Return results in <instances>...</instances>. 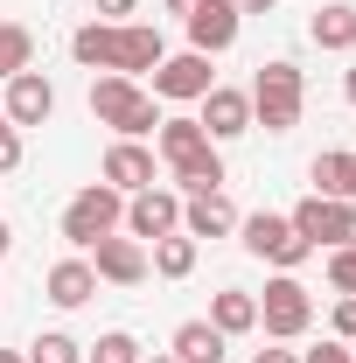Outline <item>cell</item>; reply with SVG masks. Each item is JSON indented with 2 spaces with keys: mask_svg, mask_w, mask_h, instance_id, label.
<instances>
[{
  "mask_svg": "<svg viewBox=\"0 0 356 363\" xmlns=\"http://www.w3.org/2000/svg\"><path fill=\"white\" fill-rule=\"evenodd\" d=\"M182 230L203 245V238H230L238 230V210H230V196L223 189H203V196H182Z\"/></svg>",
  "mask_w": 356,
  "mask_h": 363,
  "instance_id": "obj_15",
  "label": "cell"
},
{
  "mask_svg": "<svg viewBox=\"0 0 356 363\" xmlns=\"http://www.w3.org/2000/svg\"><path fill=\"white\" fill-rule=\"evenodd\" d=\"M189 7H196V0H168V14H189Z\"/></svg>",
  "mask_w": 356,
  "mask_h": 363,
  "instance_id": "obj_34",
  "label": "cell"
},
{
  "mask_svg": "<svg viewBox=\"0 0 356 363\" xmlns=\"http://www.w3.org/2000/svg\"><path fill=\"white\" fill-rule=\"evenodd\" d=\"M70 56L84 63V70H112V77H147L168 43H161V28L154 21H84L77 35H70Z\"/></svg>",
  "mask_w": 356,
  "mask_h": 363,
  "instance_id": "obj_1",
  "label": "cell"
},
{
  "mask_svg": "<svg viewBox=\"0 0 356 363\" xmlns=\"http://www.w3.org/2000/svg\"><path fill=\"white\" fill-rule=\"evenodd\" d=\"M252 126H266V133H294L301 126V105H308V77L287 63V56H272L259 63V77H252Z\"/></svg>",
  "mask_w": 356,
  "mask_h": 363,
  "instance_id": "obj_3",
  "label": "cell"
},
{
  "mask_svg": "<svg viewBox=\"0 0 356 363\" xmlns=\"http://www.w3.org/2000/svg\"><path fill=\"white\" fill-rule=\"evenodd\" d=\"M196 238L189 230H168V238H154V259H147V272H161V279H189L196 272Z\"/></svg>",
  "mask_w": 356,
  "mask_h": 363,
  "instance_id": "obj_21",
  "label": "cell"
},
{
  "mask_svg": "<svg viewBox=\"0 0 356 363\" xmlns=\"http://www.w3.org/2000/svg\"><path fill=\"white\" fill-rule=\"evenodd\" d=\"M7 252H14V224L0 217V259H7Z\"/></svg>",
  "mask_w": 356,
  "mask_h": 363,
  "instance_id": "obj_32",
  "label": "cell"
},
{
  "mask_svg": "<svg viewBox=\"0 0 356 363\" xmlns=\"http://www.w3.org/2000/svg\"><path fill=\"white\" fill-rule=\"evenodd\" d=\"M308 35H314V49H356V7L350 0H328V7H314V21H308Z\"/></svg>",
  "mask_w": 356,
  "mask_h": 363,
  "instance_id": "obj_18",
  "label": "cell"
},
{
  "mask_svg": "<svg viewBox=\"0 0 356 363\" xmlns=\"http://www.w3.org/2000/svg\"><path fill=\"white\" fill-rule=\"evenodd\" d=\"M98 182H105V189H119V196L154 189V147H140V140H112V147H105V161H98Z\"/></svg>",
  "mask_w": 356,
  "mask_h": 363,
  "instance_id": "obj_11",
  "label": "cell"
},
{
  "mask_svg": "<svg viewBox=\"0 0 356 363\" xmlns=\"http://www.w3.org/2000/svg\"><path fill=\"white\" fill-rule=\"evenodd\" d=\"M301 363H356V350L350 342H321V350H308Z\"/></svg>",
  "mask_w": 356,
  "mask_h": 363,
  "instance_id": "obj_28",
  "label": "cell"
},
{
  "mask_svg": "<svg viewBox=\"0 0 356 363\" xmlns=\"http://www.w3.org/2000/svg\"><path fill=\"white\" fill-rule=\"evenodd\" d=\"M196 105H203V119H196V126L217 140V147H223V140H238V133H252V98H245V91L210 84L203 98H196Z\"/></svg>",
  "mask_w": 356,
  "mask_h": 363,
  "instance_id": "obj_12",
  "label": "cell"
},
{
  "mask_svg": "<svg viewBox=\"0 0 356 363\" xmlns=\"http://www.w3.org/2000/svg\"><path fill=\"white\" fill-rule=\"evenodd\" d=\"M350 203H356V189H350Z\"/></svg>",
  "mask_w": 356,
  "mask_h": 363,
  "instance_id": "obj_37",
  "label": "cell"
},
{
  "mask_svg": "<svg viewBox=\"0 0 356 363\" xmlns=\"http://www.w3.org/2000/svg\"><path fill=\"white\" fill-rule=\"evenodd\" d=\"M252 363H301V357H294V350H259Z\"/></svg>",
  "mask_w": 356,
  "mask_h": 363,
  "instance_id": "obj_31",
  "label": "cell"
},
{
  "mask_svg": "<svg viewBox=\"0 0 356 363\" xmlns=\"http://www.w3.org/2000/svg\"><path fill=\"white\" fill-rule=\"evenodd\" d=\"M230 7H238V14H272L279 0H230Z\"/></svg>",
  "mask_w": 356,
  "mask_h": 363,
  "instance_id": "obj_30",
  "label": "cell"
},
{
  "mask_svg": "<svg viewBox=\"0 0 356 363\" xmlns=\"http://www.w3.org/2000/svg\"><path fill=\"white\" fill-rule=\"evenodd\" d=\"M182 21H189V49H196V56H223V49L238 43V21H245V14H238L230 0H196Z\"/></svg>",
  "mask_w": 356,
  "mask_h": 363,
  "instance_id": "obj_10",
  "label": "cell"
},
{
  "mask_svg": "<svg viewBox=\"0 0 356 363\" xmlns=\"http://www.w3.org/2000/svg\"><path fill=\"white\" fill-rule=\"evenodd\" d=\"M28 363H84V342L63 335V328H43V335L28 342Z\"/></svg>",
  "mask_w": 356,
  "mask_h": 363,
  "instance_id": "obj_23",
  "label": "cell"
},
{
  "mask_svg": "<svg viewBox=\"0 0 356 363\" xmlns=\"http://www.w3.org/2000/svg\"><path fill=\"white\" fill-rule=\"evenodd\" d=\"M168 230H182V196L175 189H140V196H126V238L154 245Z\"/></svg>",
  "mask_w": 356,
  "mask_h": 363,
  "instance_id": "obj_9",
  "label": "cell"
},
{
  "mask_svg": "<svg viewBox=\"0 0 356 363\" xmlns=\"http://www.w3.org/2000/svg\"><path fill=\"white\" fill-rule=\"evenodd\" d=\"M335 342H356V294L335 301Z\"/></svg>",
  "mask_w": 356,
  "mask_h": 363,
  "instance_id": "obj_27",
  "label": "cell"
},
{
  "mask_svg": "<svg viewBox=\"0 0 356 363\" xmlns=\"http://www.w3.org/2000/svg\"><path fill=\"white\" fill-rule=\"evenodd\" d=\"M343 98H350V105H356V70H350V77H343Z\"/></svg>",
  "mask_w": 356,
  "mask_h": 363,
  "instance_id": "obj_33",
  "label": "cell"
},
{
  "mask_svg": "<svg viewBox=\"0 0 356 363\" xmlns=\"http://www.w3.org/2000/svg\"><path fill=\"white\" fill-rule=\"evenodd\" d=\"M314 196H335V203H350V189H356V154H343V147H328V154H314Z\"/></svg>",
  "mask_w": 356,
  "mask_h": 363,
  "instance_id": "obj_19",
  "label": "cell"
},
{
  "mask_svg": "<svg viewBox=\"0 0 356 363\" xmlns=\"http://www.w3.org/2000/svg\"><path fill=\"white\" fill-rule=\"evenodd\" d=\"M140 0H98V21H133Z\"/></svg>",
  "mask_w": 356,
  "mask_h": 363,
  "instance_id": "obj_29",
  "label": "cell"
},
{
  "mask_svg": "<svg viewBox=\"0 0 356 363\" xmlns=\"http://www.w3.org/2000/svg\"><path fill=\"white\" fill-rule=\"evenodd\" d=\"M14 168H21V126L0 112V175H14Z\"/></svg>",
  "mask_w": 356,
  "mask_h": 363,
  "instance_id": "obj_26",
  "label": "cell"
},
{
  "mask_svg": "<svg viewBox=\"0 0 356 363\" xmlns=\"http://www.w3.org/2000/svg\"><path fill=\"white\" fill-rule=\"evenodd\" d=\"M238 230H245V252L252 259H266V266L279 272H294V266H308V238L294 230V217H272V210H259V217H238Z\"/></svg>",
  "mask_w": 356,
  "mask_h": 363,
  "instance_id": "obj_5",
  "label": "cell"
},
{
  "mask_svg": "<svg viewBox=\"0 0 356 363\" xmlns=\"http://www.w3.org/2000/svg\"><path fill=\"white\" fill-rule=\"evenodd\" d=\"M294 230L308 238L314 252H335V245H356V203H335V196H308L294 210Z\"/></svg>",
  "mask_w": 356,
  "mask_h": 363,
  "instance_id": "obj_7",
  "label": "cell"
},
{
  "mask_svg": "<svg viewBox=\"0 0 356 363\" xmlns=\"http://www.w3.org/2000/svg\"><path fill=\"white\" fill-rule=\"evenodd\" d=\"M14 126H49L56 119V84H49L43 70H21V77H7V105H0Z\"/></svg>",
  "mask_w": 356,
  "mask_h": 363,
  "instance_id": "obj_13",
  "label": "cell"
},
{
  "mask_svg": "<svg viewBox=\"0 0 356 363\" xmlns=\"http://www.w3.org/2000/svg\"><path fill=\"white\" fill-rule=\"evenodd\" d=\"M314 321V294L294 279V272H279L266 279V294H259V328H266L272 342H294V335H308Z\"/></svg>",
  "mask_w": 356,
  "mask_h": 363,
  "instance_id": "obj_6",
  "label": "cell"
},
{
  "mask_svg": "<svg viewBox=\"0 0 356 363\" xmlns=\"http://www.w3.org/2000/svg\"><path fill=\"white\" fill-rule=\"evenodd\" d=\"M84 357H91V363H140V342L126 335V328H112V335H98V342H91Z\"/></svg>",
  "mask_w": 356,
  "mask_h": 363,
  "instance_id": "obj_24",
  "label": "cell"
},
{
  "mask_svg": "<svg viewBox=\"0 0 356 363\" xmlns=\"http://www.w3.org/2000/svg\"><path fill=\"white\" fill-rule=\"evenodd\" d=\"M210 328H217V335H252V328H259V294L223 286L217 301H210Z\"/></svg>",
  "mask_w": 356,
  "mask_h": 363,
  "instance_id": "obj_17",
  "label": "cell"
},
{
  "mask_svg": "<svg viewBox=\"0 0 356 363\" xmlns=\"http://www.w3.org/2000/svg\"><path fill=\"white\" fill-rule=\"evenodd\" d=\"M91 119L98 126H112L119 140H140L161 126V105H154V91L140 84V77H91Z\"/></svg>",
  "mask_w": 356,
  "mask_h": 363,
  "instance_id": "obj_2",
  "label": "cell"
},
{
  "mask_svg": "<svg viewBox=\"0 0 356 363\" xmlns=\"http://www.w3.org/2000/svg\"><path fill=\"white\" fill-rule=\"evenodd\" d=\"M21 70H35V35L21 21H0V84L21 77Z\"/></svg>",
  "mask_w": 356,
  "mask_h": 363,
  "instance_id": "obj_22",
  "label": "cell"
},
{
  "mask_svg": "<svg viewBox=\"0 0 356 363\" xmlns=\"http://www.w3.org/2000/svg\"><path fill=\"white\" fill-rule=\"evenodd\" d=\"M328 286L335 294H356V245H335L328 252Z\"/></svg>",
  "mask_w": 356,
  "mask_h": 363,
  "instance_id": "obj_25",
  "label": "cell"
},
{
  "mask_svg": "<svg viewBox=\"0 0 356 363\" xmlns=\"http://www.w3.org/2000/svg\"><path fill=\"white\" fill-rule=\"evenodd\" d=\"M210 84H217V70H210V56H196V49L161 56V63L147 70V91H154V98H175V105H196Z\"/></svg>",
  "mask_w": 356,
  "mask_h": 363,
  "instance_id": "obj_8",
  "label": "cell"
},
{
  "mask_svg": "<svg viewBox=\"0 0 356 363\" xmlns=\"http://www.w3.org/2000/svg\"><path fill=\"white\" fill-rule=\"evenodd\" d=\"M119 224H126V196L105 189V182H91V189H77V196L63 203V238H70L77 252H91L98 238H112Z\"/></svg>",
  "mask_w": 356,
  "mask_h": 363,
  "instance_id": "obj_4",
  "label": "cell"
},
{
  "mask_svg": "<svg viewBox=\"0 0 356 363\" xmlns=\"http://www.w3.org/2000/svg\"><path fill=\"white\" fill-rule=\"evenodd\" d=\"M223 342H230V335H217L210 321H182L175 342H168V357L175 363H223Z\"/></svg>",
  "mask_w": 356,
  "mask_h": 363,
  "instance_id": "obj_20",
  "label": "cell"
},
{
  "mask_svg": "<svg viewBox=\"0 0 356 363\" xmlns=\"http://www.w3.org/2000/svg\"><path fill=\"white\" fill-rule=\"evenodd\" d=\"M43 286H49V301H56V308H84L91 294H98V272H91V259H56Z\"/></svg>",
  "mask_w": 356,
  "mask_h": 363,
  "instance_id": "obj_16",
  "label": "cell"
},
{
  "mask_svg": "<svg viewBox=\"0 0 356 363\" xmlns=\"http://www.w3.org/2000/svg\"><path fill=\"white\" fill-rule=\"evenodd\" d=\"M0 363H28V357H21V350H0Z\"/></svg>",
  "mask_w": 356,
  "mask_h": 363,
  "instance_id": "obj_35",
  "label": "cell"
},
{
  "mask_svg": "<svg viewBox=\"0 0 356 363\" xmlns=\"http://www.w3.org/2000/svg\"><path fill=\"white\" fill-rule=\"evenodd\" d=\"M140 363H175V357H140Z\"/></svg>",
  "mask_w": 356,
  "mask_h": 363,
  "instance_id": "obj_36",
  "label": "cell"
},
{
  "mask_svg": "<svg viewBox=\"0 0 356 363\" xmlns=\"http://www.w3.org/2000/svg\"><path fill=\"white\" fill-rule=\"evenodd\" d=\"M91 272H98V279H112V286H140V279H147V245L112 230V238H98V245H91Z\"/></svg>",
  "mask_w": 356,
  "mask_h": 363,
  "instance_id": "obj_14",
  "label": "cell"
}]
</instances>
